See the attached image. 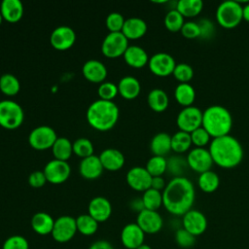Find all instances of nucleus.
<instances>
[{
	"label": "nucleus",
	"instance_id": "nucleus-45",
	"mask_svg": "<svg viewBox=\"0 0 249 249\" xmlns=\"http://www.w3.org/2000/svg\"><path fill=\"white\" fill-rule=\"evenodd\" d=\"M2 249H29V242L24 236L15 234L5 239Z\"/></svg>",
	"mask_w": 249,
	"mask_h": 249
},
{
	"label": "nucleus",
	"instance_id": "nucleus-41",
	"mask_svg": "<svg viewBox=\"0 0 249 249\" xmlns=\"http://www.w3.org/2000/svg\"><path fill=\"white\" fill-rule=\"evenodd\" d=\"M190 169L187 160L181 157H171L167 160V170L174 177H185V172Z\"/></svg>",
	"mask_w": 249,
	"mask_h": 249
},
{
	"label": "nucleus",
	"instance_id": "nucleus-55",
	"mask_svg": "<svg viewBox=\"0 0 249 249\" xmlns=\"http://www.w3.org/2000/svg\"><path fill=\"white\" fill-rule=\"evenodd\" d=\"M137 249H152V247L146 243H143L142 245H140Z\"/></svg>",
	"mask_w": 249,
	"mask_h": 249
},
{
	"label": "nucleus",
	"instance_id": "nucleus-24",
	"mask_svg": "<svg viewBox=\"0 0 249 249\" xmlns=\"http://www.w3.org/2000/svg\"><path fill=\"white\" fill-rule=\"evenodd\" d=\"M147 28V23L144 19L134 17L124 20L122 33L127 40H136L146 34Z\"/></svg>",
	"mask_w": 249,
	"mask_h": 249
},
{
	"label": "nucleus",
	"instance_id": "nucleus-34",
	"mask_svg": "<svg viewBox=\"0 0 249 249\" xmlns=\"http://www.w3.org/2000/svg\"><path fill=\"white\" fill-rule=\"evenodd\" d=\"M197 185L199 189L204 193H213L219 188L220 177L214 171H205L199 174L197 179Z\"/></svg>",
	"mask_w": 249,
	"mask_h": 249
},
{
	"label": "nucleus",
	"instance_id": "nucleus-22",
	"mask_svg": "<svg viewBox=\"0 0 249 249\" xmlns=\"http://www.w3.org/2000/svg\"><path fill=\"white\" fill-rule=\"evenodd\" d=\"M104 168L101 164L98 156L92 155L90 157L82 159L79 165V172L85 179L94 180L97 179L103 172Z\"/></svg>",
	"mask_w": 249,
	"mask_h": 249
},
{
	"label": "nucleus",
	"instance_id": "nucleus-31",
	"mask_svg": "<svg viewBox=\"0 0 249 249\" xmlns=\"http://www.w3.org/2000/svg\"><path fill=\"white\" fill-rule=\"evenodd\" d=\"M52 152L55 160L67 161L73 154V143L66 137H57L52 147Z\"/></svg>",
	"mask_w": 249,
	"mask_h": 249
},
{
	"label": "nucleus",
	"instance_id": "nucleus-35",
	"mask_svg": "<svg viewBox=\"0 0 249 249\" xmlns=\"http://www.w3.org/2000/svg\"><path fill=\"white\" fill-rule=\"evenodd\" d=\"M20 83L18 79L10 73L3 74L0 77V90L7 96H15L19 92Z\"/></svg>",
	"mask_w": 249,
	"mask_h": 249
},
{
	"label": "nucleus",
	"instance_id": "nucleus-47",
	"mask_svg": "<svg viewBox=\"0 0 249 249\" xmlns=\"http://www.w3.org/2000/svg\"><path fill=\"white\" fill-rule=\"evenodd\" d=\"M191 139H192V144L195 145L196 148H204L208 143H210V138L211 136L209 133L201 126L197 127L194 131L190 133Z\"/></svg>",
	"mask_w": 249,
	"mask_h": 249
},
{
	"label": "nucleus",
	"instance_id": "nucleus-17",
	"mask_svg": "<svg viewBox=\"0 0 249 249\" xmlns=\"http://www.w3.org/2000/svg\"><path fill=\"white\" fill-rule=\"evenodd\" d=\"M152 176L145 167L134 166L128 170L125 179L128 186L137 192H145L151 188Z\"/></svg>",
	"mask_w": 249,
	"mask_h": 249
},
{
	"label": "nucleus",
	"instance_id": "nucleus-20",
	"mask_svg": "<svg viewBox=\"0 0 249 249\" xmlns=\"http://www.w3.org/2000/svg\"><path fill=\"white\" fill-rule=\"evenodd\" d=\"M82 73L86 80L94 84H101L107 77V68L103 62L97 59H89L84 63Z\"/></svg>",
	"mask_w": 249,
	"mask_h": 249
},
{
	"label": "nucleus",
	"instance_id": "nucleus-52",
	"mask_svg": "<svg viewBox=\"0 0 249 249\" xmlns=\"http://www.w3.org/2000/svg\"><path fill=\"white\" fill-rule=\"evenodd\" d=\"M89 249H115V248L109 241L101 239V240H96L92 242L89 245Z\"/></svg>",
	"mask_w": 249,
	"mask_h": 249
},
{
	"label": "nucleus",
	"instance_id": "nucleus-33",
	"mask_svg": "<svg viewBox=\"0 0 249 249\" xmlns=\"http://www.w3.org/2000/svg\"><path fill=\"white\" fill-rule=\"evenodd\" d=\"M98 224L89 213L81 214L76 218L77 231L86 236L93 235L98 230Z\"/></svg>",
	"mask_w": 249,
	"mask_h": 249
},
{
	"label": "nucleus",
	"instance_id": "nucleus-21",
	"mask_svg": "<svg viewBox=\"0 0 249 249\" xmlns=\"http://www.w3.org/2000/svg\"><path fill=\"white\" fill-rule=\"evenodd\" d=\"M104 169L108 171H117L124 164V154L115 148H107L98 156Z\"/></svg>",
	"mask_w": 249,
	"mask_h": 249
},
{
	"label": "nucleus",
	"instance_id": "nucleus-15",
	"mask_svg": "<svg viewBox=\"0 0 249 249\" xmlns=\"http://www.w3.org/2000/svg\"><path fill=\"white\" fill-rule=\"evenodd\" d=\"M76 41V33L69 26L61 25L53 30L50 36V42L53 49L57 51H66L70 49Z\"/></svg>",
	"mask_w": 249,
	"mask_h": 249
},
{
	"label": "nucleus",
	"instance_id": "nucleus-26",
	"mask_svg": "<svg viewBox=\"0 0 249 249\" xmlns=\"http://www.w3.org/2000/svg\"><path fill=\"white\" fill-rule=\"evenodd\" d=\"M30 224L34 232L39 235H48L53 231L54 219L49 213L37 212L32 216Z\"/></svg>",
	"mask_w": 249,
	"mask_h": 249
},
{
	"label": "nucleus",
	"instance_id": "nucleus-12",
	"mask_svg": "<svg viewBox=\"0 0 249 249\" xmlns=\"http://www.w3.org/2000/svg\"><path fill=\"white\" fill-rule=\"evenodd\" d=\"M148 66L154 75L167 77L173 73L176 62L171 54L167 53H157L149 58Z\"/></svg>",
	"mask_w": 249,
	"mask_h": 249
},
{
	"label": "nucleus",
	"instance_id": "nucleus-29",
	"mask_svg": "<svg viewBox=\"0 0 249 249\" xmlns=\"http://www.w3.org/2000/svg\"><path fill=\"white\" fill-rule=\"evenodd\" d=\"M147 102L149 107L153 111L160 113L167 109L169 104V98L167 93L163 89H154L148 93Z\"/></svg>",
	"mask_w": 249,
	"mask_h": 249
},
{
	"label": "nucleus",
	"instance_id": "nucleus-30",
	"mask_svg": "<svg viewBox=\"0 0 249 249\" xmlns=\"http://www.w3.org/2000/svg\"><path fill=\"white\" fill-rule=\"evenodd\" d=\"M174 97L180 105L189 107L196 99V90L189 83H180L174 89Z\"/></svg>",
	"mask_w": 249,
	"mask_h": 249
},
{
	"label": "nucleus",
	"instance_id": "nucleus-28",
	"mask_svg": "<svg viewBox=\"0 0 249 249\" xmlns=\"http://www.w3.org/2000/svg\"><path fill=\"white\" fill-rule=\"evenodd\" d=\"M150 149L154 156L164 157L171 149V136L166 132H159L152 138Z\"/></svg>",
	"mask_w": 249,
	"mask_h": 249
},
{
	"label": "nucleus",
	"instance_id": "nucleus-3",
	"mask_svg": "<svg viewBox=\"0 0 249 249\" xmlns=\"http://www.w3.org/2000/svg\"><path fill=\"white\" fill-rule=\"evenodd\" d=\"M120 111L113 101L97 99L87 110V121L96 130L106 131L115 126L118 122Z\"/></svg>",
	"mask_w": 249,
	"mask_h": 249
},
{
	"label": "nucleus",
	"instance_id": "nucleus-27",
	"mask_svg": "<svg viewBox=\"0 0 249 249\" xmlns=\"http://www.w3.org/2000/svg\"><path fill=\"white\" fill-rule=\"evenodd\" d=\"M117 86L119 94L127 100L136 98L141 90V85L139 81L133 76L123 77Z\"/></svg>",
	"mask_w": 249,
	"mask_h": 249
},
{
	"label": "nucleus",
	"instance_id": "nucleus-8",
	"mask_svg": "<svg viewBox=\"0 0 249 249\" xmlns=\"http://www.w3.org/2000/svg\"><path fill=\"white\" fill-rule=\"evenodd\" d=\"M128 48V40L122 32H109L102 41L101 53L108 58L124 55Z\"/></svg>",
	"mask_w": 249,
	"mask_h": 249
},
{
	"label": "nucleus",
	"instance_id": "nucleus-18",
	"mask_svg": "<svg viewBox=\"0 0 249 249\" xmlns=\"http://www.w3.org/2000/svg\"><path fill=\"white\" fill-rule=\"evenodd\" d=\"M144 240L145 232L136 223L126 224L121 231V242L126 249H137Z\"/></svg>",
	"mask_w": 249,
	"mask_h": 249
},
{
	"label": "nucleus",
	"instance_id": "nucleus-56",
	"mask_svg": "<svg viewBox=\"0 0 249 249\" xmlns=\"http://www.w3.org/2000/svg\"><path fill=\"white\" fill-rule=\"evenodd\" d=\"M2 21H3V18H2V15H1V13H0V24L2 23Z\"/></svg>",
	"mask_w": 249,
	"mask_h": 249
},
{
	"label": "nucleus",
	"instance_id": "nucleus-10",
	"mask_svg": "<svg viewBox=\"0 0 249 249\" xmlns=\"http://www.w3.org/2000/svg\"><path fill=\"white\" fill-rule=\"evenodd\" d=\"M176 124L179 130L191 133L202 124V111L196 106L184 107L177 115Z\"/></svg>",
	"mask_w": 249,
	"mask_h": 249
},
{
	"label": "nucleus",
	"instance_id": "nucleus-32",
	"mask_svg": "<svg viewBox=\"0 0 249 249\" xmlns=\"http://www.w3.org/2000/svg\"><path fill=\"white\" fill-rule=\"evenodd\" d=\"M184 18H194L203 9L201 0H179L175 8Z\"/></svg>",
	"mask_w": 249,
	"mask_h": 249
},
{
	"label": "nucleus",
	"instance_id": "nucleus-44",
	"mask_svg": "<svg viewBox=\"0 0 249 249\" xmlns=\"http://www.w3.org/2000/svg\"><path fill=\"white\" fill-rule=\"evenodd\" d=\"M196 236L186 231L184 228L178 229L175 232V241L177 245L184 249L192 248L196 241Z\"/></svg>",
	"mask_w": 249,
	"mask_h": 249
},
{
	"label": "nucleus",
	"instance_id": "nucleus-51",
	"mask_svg": "<svg viewBox=\"0 0 249 249\" xmlns=\"http://www.w3.org/2000/svg\"><path fill=\"white\" fill-rule=\"evenodd\" d=\"M165 186H166V183H165L164 179L162 178V176H157V177L152 178V183H151L152 189L161 192L164 190Z\"/></svg>",
	"mask_w": 249,
	"mask_h": 249
},
{
	"label": "nucleus",
	"instance_id": "nucleus-48",
	"mask_svg": "<svg viewBox=\"0 0 249 249\" xmlns=\"http://www.w3.org/2000/svg\"><path fill=\"white\" fill-rule=\"evenodd\" d=\"M196 22L199 26V32H200L199 38L204 40L211 39L215 33L214 23L208 18H201Z\"/></svg>",
	"mask_w": 249,
	"mask_h": 249
},
{
	"label": "nucleus",
	"instance_id": "nucleus-14",
	"mask_svg": "<svg viewBox=\"0 0 249 249\" xmlns=\"http://www.w3.org/2000/svg\"><path fill=\"white\" fill-rule=\"evenodd\" d=\"M140 229L148 234L159 232L163 226V220L158 211L144 209L137 214L136 222Z\"/></svg>",
	"mask_w": 249,
	"mask_h": 249
},
{
	"label": "nucleus",
	"instance_id": "nucleus-49",
	"mask_svg": "<svg viewBox=\"0 0 249 249\" xmlns=\"http://www.w3.org/2000/svg\"><path fill=\"white\" fill-rule=\"evenodd\" d=\"M180 32L182 35L187 38V39H195V38H199L200 32H199V26L197 22L196 21H185L183 24Z\"/></svg>",
	"mask_w": 249,
	"mask_h": 249
},
{
	"label": "nucleus",
	"instance_id": "nucleus-42",
	"mask_svg": "<svg viewBox=\"0 0 249 249\" xmlns=\"http://www.w3.org/2000/svg\"><path fill=\"white\" fill-rule=\"evenodd\" d=\"M172 75L180 83H189L194 77V69L188 63H176Z\"/></svg>",
	"mask_w": 249,
	"mask_h": 249
},
{
	"label": "nucleus",
	"instance_id": "nucleus-23",
	"mask_svg": "<svg viewBox=\"0 0 249 249\" xmlns=\"http://www.w3.org/2000/svg\"><path fill=\"white\" fill-rule=\"evenodd\" d=\"M0 13L4 20L16 23L23 16V5L19 0H3L0 5Z\"/></svg>",
	"mask_w": 249,
	"mask_h": 249
},
{
	"label": "nucleus",
	"instance_id": "nucleus-36",
	"mask_svg": "<svg viewBox=\"0 0 249 249\" xmlns=\"http://www.w3.org/2000/svg\"><path fill=\"white\" fill-rule=\"evenodd\" d=\"M142 201L145 209L157 211L162 205V192L157 191L155 189H148L143 192Z\"/></svg>",
	"mask_w": 249,
	"mask_h": 249
},
{
	"label": "nucleus",
	"instance_id": "nucleus-43",
	"mask_svg": "<svg viewBox=\"0 0 249 249\" xmlns=\"http://www.w3.org/2000/svg\"><path fill=\"white\" fill-rule=\"evenodd\" d=\"M97 93L99 99L113 101V99L119 94L118 86L111 82H103L98 86Z\"/></svg>",
	"mask_w": 249,
	"mask_h": 249
},
{
	"label": "nucleus",
	"instance_id": "nucleus-38",
	"mask_svg": "<svg viewBox=\"0 0 249 249\" xmlns=\"http://www.w3.org/2000/svg\"><path fill=\"white\" fill-rule=\"evenodd\" d=\"M145 168L152 177L162 176L167 170V160L164 157L153 156L148 160Z\"/></svg>",
	"mask_w": 249,
	"mask_h": 249
},
{
	"label": "nucleus",
	"instance_id": "nucleus-25",
	"mask_svg": "<svg viewBox=\"0 0 249 249\" xmlns=\"http://www.w3.org/2000/svg\"><path fill=\"white\" fill-rule=\"evenodd\" d=\"M124 59L127 65L133 68H142L149 62V56L147 52L136 45L128 46L124 53Z\"/></svg>",
	"mask_w": 249,
	"mask_h": 249
},
{
	"label": "nucleus",
	"instance_id": "nucleus-53",
	"mask_svg": "<svg viewBox=\"0 0 249 249\" xmlns=\"http://www.w3.org/2000/svg\"><path fill=\"white\" fill-rule=\"evenodd\" d=\"M130 208H131L133 211L137 212V213H139V212H141L142 210H144L145 207H144L142 198H134L133 200H131V201H130Z\"/></svg>",
	"mask_w": 249,
	"mask_h": 249
},
{
	"label": "nucleus",
	"instance_id": "nucleus-50",
	"mask_svg": "<svg viewBox=\"0 0 249 249\" xmlns=\"http://www.w3.org/2000/svg\"><path fill=\"white\" fill-rule=\"evenodd\" d=\"M47 183L46 176L42 170H35L28 176V184L35 189L42 188Z\"/></svg>",
	"mask_w": 249,
	"mask_h": 249
},
{
	"label": "nucleus",
	"instance_id": "nucleus-5",
	"mask_svg": "<svg viewBox=\"0 0 249 249\" xmlns=\"http://www.w3.org/2000/svg\"><path fill=\"white\" fill-rule=\"evenodd\" d=\"M243 6L234 0H227L222 2L216 10V19L224 28H234L241 20Z\"/></svg>",
	"mask_w": 249,
	"mask_h": 249
},
{
	"label": "nucleus",
	"instance_id": "nucleus-40",
	"mask_svg": "<svg viewBox=\"0 0 249 249\" xmlns=\"http://www.w3.org/2000/svg\"><path fill=\"white\" fill-rule=\"evenodd\" d=\"M73 154L81 159H85L93 155V145L91 141L86 137H81L73 142Z\"/></svg>",
	"mask_w": 249,
	"mask_h": 249
},
{
	"label": "nucleus",
	"instance_id": "nucleus-19",
	"mask_svg": "<svg viewBox=\"0 0 249 249\" xmlns=\"http://www.w3.org/2000/svg\"><path fill=\"white\" fill-rule=\"evenodd\" d=\"M88 213L98 223L106 222L112 214L111 202L104 196H95L89 203Z\"/></svg>",
	"mask_w": 249,
	"mask_h": 249
},
{
	"label": "nucleus",
	"instance_id": "nucleus-6",
	"mask_svg": "<svg viewBox=\"0 0 249 249\" xmlns=\"http://www.w3.org/2000/svg\"><path fill=\"white\" fill-rule=\"evenodd\" d=\"M24 120L22 107L16 101L0 100V126L6 129L19 127Z\"/></svg>",
	"mask_w": 249,
	"mask_h": 249
},
{
	"label": "nucleus",
	"instance_id": "nucleus-39",
	"mask_svg": "<svg viewBox=\"0 0 249 249\" xmlns=\"http://www.w3.org/2000/svg\"><path fill=\"white\" fill-rule=\"evenodd\" d=\"M163 23L168 31L178 32L181 30L183 24L185 23V20L184 17L176 9H172L166 13Z\"/></svg>",
	"mask_w": 249,
	"mask_h": 249
},
{
	"label": "nucleus",
	"instance_id": "nucleus-2",
	"mask_svg": "<svg viewBox=\"0 0 249 249\" xmlns=\"http://www.w3.org/2000/svg\"><path fill=\"white\" fill-rule=\"evenodd\" d=\"M209 152L213 162L222 168L237 166L243 159V148L240 142L228 134L213 138L210 141Z\"/></svg>",
	"mask_w": 249,
	"mask_h": 249
},
{
	"label": "nucleus",
	"instance_id": "nucleus-37",
	"mask_svg": "<svg viewBox=\"0 0 249 249\" xmlns=\"http://www.w3.org/2000/svg\"><path fill=\"white\" fill-rule=\"evenodd\" d=\"M192 146L191 135L188 132L178 130L171 136V149L176 153H185Z\"/></svg>",
	"mask_w": 249,
	"mask_h": 249
},
{
	"label": "nucleus",
	"instance_id": "nucleus-9",
	"mask_svg": "<svg viewBox=\"0 0 249 249\" xmlns=\"http://www.w3.org/2000/svg\"><path fill=\"white\" fill-rule=\"evenodd\" d=\"M76 218L69 215H62L54 220L52 237L58 243H66L73 239L77 233Z\"/></svg>",
	"mask_w": 249,
	"mask_h": 249
},
{
	"label": "nucleus",
	"instance_id": "nucleus-7",
	"mask_svg": "<svg viewBox=\"0 0 249 249\" xmlns=\"http://www.w3.org/2000/svg\"><path fill=\"white\" fill-rule=\"evenodd\" d=\"M57 139L56 132L49 125H39L33 128L28 135L29 145L37 151L52 149Z\"/></svg>",
	"mask_w": 249,
	"mask_h": 249
},
{
	"label": "nucleus",
	"instance_id": "nucleus-4",
	"mask_svg": "<svg viewBox=\"0 0 249 249\" xmlns=\"http://www.w3.org/2000/svg\"><path fill=\"white\" fill-rule=\"evenodd\" d=\"M201 125L213 138L225 136L232 127V117L226 107L211 105L202 112Z\"/></svg>",
	"mask_w": 249,
	"mask_h": 249
},
{
	"label": "nucleus",
	"instance_id": "nucleus-16",
	"mask_svg": "<svg viewBox=\"0 0 249 249\" xmlns=\"http://www.w3.org/2000/svg\"><path fill=\"white\" fill-rule=\"evenodd\" d=\"M182 225L186 231L195 236H198L206 231L207 219L205 215L199 210L191 209L183 215Z\"/></svg>",
	"mask_w": 249,
	"mask_h": 249
},
{
	"label": "nucleus",
	"instance_id": "nucleus-13",
	"mask_svg": "<svg viewBox=\"0 0 249 249\" xmlns=\"http://www.w3.org/2000/svg\"><path fill=\"white\" fill-rule=\"evenodd\" d=\"M186 160L190 169L199 174L210 170L214 163L209 150L205 148L195 147L189 152Z\"/></svg>",
	"mask_w": 249,
	"mask_h": 249
},
{
	"label": "nucleus",
	"instance_id": "nucleus-54",
	"mask_svg": "<svg viewBox=\"0 0 249 249\" xmlns=\"http://www.w3.org/2000/svg\"><path fill=\"white\" fill-rule=\"evenodd\" d=\"M242 17H243L244 20L249 22V3H247L242 8Z\"/></svg>",
	"mask_w": 249,
	"mask_h": 249
},
{
	"label": "nucleus",
	"instance_id": "nucleus-1",
	"mask_svg": "<svg viewBox=\"0 0 249 249\" xmlns=\"http://www.w3.org/2000/svg\"><path fill=\"white\" fill-rule=\"evenodd\" d=\"M195 198V187L187 177H173L162 191V205L175 216H183L191 210Z\"/></svg>",
	"mask_w": 249,
	"mask_h": 249
},
{
	"label": "nucleus",
	"instance_id": "nucleus-11",
	"mask_svg": "<svg viewBox=\"0 0 249 249\" xmlns=\"http://www.w3.org/2000/svg\"><path fill=\"white\" fill-rule=\"evenodd\" d=\"M43 172L46 176L47 182L57 185L64 183L69 178L71 167L67 161L53 159L47 162Z\"/></svg>",
	"mask_w": 249,
	"mask_h": 249
},
{
	"label": "nucleus",
	"instance_id": "nucleus-46",
	"mask_svg": "<svg viewBox=\"0 0 249 249\" xmlns=\"http://www.w3.org/2000/svg\"><path fill=\"white\" fill-rule=\"evenodd\" d=\"M124 20L125 19L124 18L122 14L113 12L107 16L105 24L110 32H122Z\"/></svg>",
	"mask_w": 249,
	"mask_h": 249
}]
</instances>
